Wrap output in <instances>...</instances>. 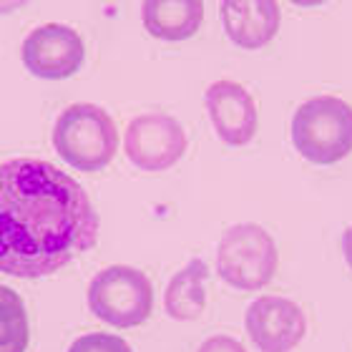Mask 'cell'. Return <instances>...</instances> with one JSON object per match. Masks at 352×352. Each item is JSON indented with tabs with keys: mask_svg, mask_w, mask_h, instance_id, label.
Segmentation results:
<instances>
[{
	"mask_svg": "<svg viewBox=\"0 0 352 352\" xmlns=\"http://www.w3.org/2000/svg\"><path fill=\"white\" fill-rule=\"evenodd\" d=\"M98 214L74 176L43 159L0 164V274L43 279L94 250Z\"/></svg>",
	"mask_w": 352,
	"mask_h": 352,
	"instance_id": "obj_1",
	"label": "cell"
},
{
	"mask_svg": "<svg viewBox=\"0 0 352 352\" xmlns=\"http://www.w3.org/2000/svg\"><path fill=\"white\" fill-rule=\"evenodd\" d=\"M53 151L83 174L103 171L118 151V129L111 113L96 103H71L53 124Z\"/></svg>",
	"mask_w": 352,
	"mask_h": 352,
	"instance_id": "obj_2",
	"label": "cell"
},
{
	"mask_svg": "<svg viewBox=\"0 0 352 352\" xmlns=\"http://www.w3.org/2000/svg\"><path fill=\"white\" fill-rule=\"evenodd\" d=\"M292 146L317 166H332L352 154V106L338 96H315L294 111Z\"/></svg>",
	"mask_w": 352,
	"mask_h": 352,
	"instance_id": "obj_3",
	"label": "cell"
},
{
	"mask_svg": "<svg viewBox=\"0 0 352 352\" xmlns=\"http://www.w3.org/2000/svg\"><path fill=\"white\" fill-rule=\"evenodd\" d=\"M86 305L96 320L116 330L139 327L154 312V285L136 267L111 264L88 282Z\"/></svg>",
	"mask_w": 352,
	"mask_h": 352,
	"instance_id": "obj_4",
	"label": "cell"
},
{
	"mask_svg": "<svg viewBox=\"0 0 352 352\" xmlns=\"http://www.w3.org/2000/svg\"><path fill=\"white\" fill-rule=\"evenodd\" d=\"M279 252L272 234L254 221L229 227L217 244V274L239 292H257L277 274Z\"/></svg>",
	"mask_w": 352,
	"mask_h": 352,
	"instance_id": "obj_5",
	"label": "cell"
},
{
	"mask_svg": "<svg viewBox=\"0 0 352 352\" xmlns=\"http://www.w3.org/2000/svg\"><path fill=\"white\" fill-rule=\"evenodd\" d=\"M186 148V131L169 113H141L126 126L124 154L139 171H169L182 162Z\"/></svg>",
	"mask_w": 352,
	"mask_h": 352,
	"instance_id": "obj_6",
	"label": "cell"
},
{
	"mask_svg": "<svg viewBox=\"0 0 352 352\" xmlns=\"http://www.w3.org/2000/svg\"><path fill=\"white\" fill-rule=\"evenodd\" d=\"M21 58L25 71L41 81H66L86 63V43L71 25L45 23L25 36Z\"/></svg>",
	"mask_w": 352,
	"mask_h": 352,
	"instance_id": "obj_7",
	"label": "cell"
},
{
	"mask_svg": "<svg viewBox=\"0 0 352 352\" xmlns=\"http://www.w3.org/2000/svg\"><path fill=\"white\" fill-rule=\"evenodd\" d=\"M244 330L259 352H292L307 335V317L297 302L262 294L244 312Z\"/></svg>",
	"mask_w": 352,
	"mask_h": 352,
	"instance_id": "obj_8",
	"label": "cell"
},
{
	"mask_svg": "<svg viewBox=\"0 0 352 352\" xmlns=\"http://www.w3.org/2000/svg\"><path fill=\"white\" fill-rule=\"evenodd\" d=\"M204 109L221 144L232 148L247 146L259 129L254 96L236 81L221 78L204 91Z\"/></svg>",
	"mask_w": 352,
	"mask_h": 352,
	"instance_id": "obj_9",
	"label": "cell"
},
{
	"mask_svg": "<svg viewBox=\"0 0 352 352\" xmlns=\"http://www.w3.org/2000/svg\"><path fill=\"white\" fill-rule=\"evenodd\" d=\"M221 28L242 51H259L270 45L282 25L277 0H221Z\"/></svg>",
	"mask_w": 352,
	"mask_h": 352,
	"instance_id": "obj_10",
	"label": "cell"
},
{
	"mask_svg": "<svg viewBox=\"0 0 352 352\" xmlns=\"http://www.w3.org/2000/svg\"><path fill=\"white\" fill-rule=\"evenodd\" d=\"M141 23L151 38L182 43L199 33L204 23V0H144Z\"/></svg>",
	"mask_w": 352,
	"mask_h": 352,
	"instance_id": "obj_11",
	"label": "cell"
},
{
	"mask_svg": "<svg viewBox=\"0 0 352 352\" xmlns=\"http://www.w3.org/2000/svg\"><path fill=\"white\" fill-rule=\"evenodd\" d=\"M206 279L209 267L204 259H189L169 279L164 289V309L176 322H194L206 309Z\"/></svg>",
	"mask_w": 352,
	"mask_h": 352,
	"instance_id": "obj_12",
	"label": "cell"
},
{
	"mask_svg": "<svg viewBox=\"0 0 352 352\" xmlns=\"http://www.w3.org/2000/svg\"><path fill=\"white\" fill-rule=\"evenodd\" d=\"M30 320L15 289L0 285V352H28Z\"/></svg>",
	"mask_w": 352,
	"mask_h": 352,
	"instance_id": "obj_13",
	"label": "cell"
},
{
	"mask_svg": "<svg viewBox=\"0 0 352 352\" xmlns=\"http://www.w3.org/2000/svg\"><path fill=\"white\" fill-rule=\"evenodd\" d=\"M66 352H133L131 345L111 332H88L71 342Z\"/></svg>",
	"mask_w": 352,
	"mask_h": 352,
	"instance_id": "obj_14",
	"label": "cell"
},
{
	"mask_svg": "<svg viewBox=\"0 0 352 352\" xmlns=\"http://www.w3.org/2000/svg\"><path fill=\"white\" fill-rule=\"evenodd\" d=\"M197 352H247V347L236 338H229V335H212L199 345Z\"/></svg>",
	"mask_w": 352,
	"mask_h": 352,
	"instance_id": "obj_15",
	"label": "cell"
},
{
	"mask_svg": "<svg viewBox=\"0 0 352 352\" xmlns=\"http://www.w3.org/2000/svg\"><path fill=\"white\" fill-rule=\"evenodd\" d=\"M340 247H342V257H345L347 267L352 272V224L342 232V239H340Z\"/></svg>",
	"mask_w": 352,
	"mask_h": 352,
	"instance_id": "obj_16",
	"label": "cell"
},
{
	"mask_svg": "<svg viewBox=\"0 0 352 352\" xmlns=\"http://www.w3.org/2000/svg\"><path fill=\"white\" fill-rule=\"evenodd\" d=\"M28 3H30V0H0V15L15 13V10L25 8Z\"/></svg>",
	"mask_w": 352,
	"mask_h": 352,
	"instance_id": "obj_17",
	"label": "cell"
},
{
	"mask_svg": "<svg viewBox=\"0 0 352 352\" xmlns=\"http://www.w3.org/2000/svg\"><path fill=\"white\" fill-rule=\"evenodd\" d=\"M289 3L297 8H320V6H324L327 0H289Z\"/></svg>",
	"mask_w": 352,
	"mask_h": 352,
	"instance_id": "obj_18",
	"label": "cell"
}]
</instances>
